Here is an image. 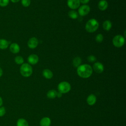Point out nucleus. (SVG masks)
Listing matches in <instances>:
<instances>
[{
  "label": "nucleus",
  "mask_w": 126,
  "mask_h": 126,
  "mask_svg": "<svg viewBox=\"0 0 126 126\" xmlns=\"http://www.w3.org/2000/svg\"><path fill=\"white\" fill-rule=\"evenodd\" d=\"M77 74L81 78H87L90 77L93 73V68L88 64L80 65L77 68Z\"/></svg>",
  "instance_id": "1"
},
{
  "label": "nucleus",
  "mask_w": 126,
  "mask_h": 126,
  "mask_svg": "<svg viewBox=\"0 0 126 126\" xmlns=\"http://www.w3.org/2000/svg\"><path fill=\"white\" fill-rule=\"evenodd\" d=\"M99 23L98 21L94 18L89 20L86 24L85 29L87 32L93 33L95 32L98 28Z\"/></svg>",
  "instance_id": "2"
},
{
  "label": "nucleus",
  "mask_w": 126,
  "mask_h": 126,
  "mask_svg": "<svg viewBox=\"0 0 126 126\" xmlns=\"http://www.w3.org/2000/svg\"><path fill=\"white\" fill-rule=\"evenodd\" d=\"M20 72L23 76L28 77L32 73V68L29 63H23L20 66Z\"/></svg>",
  "instance_id": "3"
},
{
  "label": "nucleus",
  "mask_w": 126,
  "mask_h": 126,
  "mask_svg": "<svg viewBox=\"0 0 126 126\" xmlns=\"http://www.w3.org/2000/svg\"><path fill=\"white\" fill-rule=\"evenodd\" d=\"M113 45L117 48L122 47L125 43V38L123 35L118 34L114 37L112 40Z\"/></svg>",
  "instance_id": "4"
},
{
  "label": "nucleus",
  "mask_w": 126,
  "mask_h": 126,
  "mask_svg": "<svg viewBox=\"0 0 126 126\" xmlns=\"http://www.w3.org/2000/svg\"><path fill=\"white\" fill-rule=\"evenodd\" d=\"M58 90L59 92L62 94H65L69 92L71 90L70 84L66 81H63L60 83L58 86Z\"/></svg>",
  "instance_id": "5"
},
{
  "label": "nucleus",
  "mask_w": 126,
  "mask_h": 126,
  "mask_svg": "<svg viewBox=\"0 0 126 126\" xmlns=\"http://www.w3.org/2000/svg\"><path fill=\"white\" fill-rule=\"evenodd\" d=\"M78 14L81 16H84L88 15L90 12V7L89 5L84 4L80 6L78 9Z\"/></svg>",
  "instance_id": "6"
},
{
  "label": "nucleus",
  "mask_w": 126,
  "mask_h": 126,
  "mask_svg": "<svg viewBox=\"0 0 126 126\" xmlns=\"http://www.w3.org/2000/svg\"><path fill=\"white\" fill-rule=\"evenodd\" d=\"M80 2L79 0H67V6L71 9L74 10L78 8L80 6Z\"/></svg>",
  "instance_id": "7"
},
{
  "label": "nucleus",
  "mask_w": 126,
  "mask_h": 126,
  "mask_svg": "<svg viewBox=\"0 0 126 126\" xmlns=\"http://www.w3.org/2000/svg\"><path fill=\"white\" fill-rule=\"evenodd\" d=\"M38 44V39L35 37H32L29 39L28 41V46L30 49H34L35 48Z\"/></svg>",
  "instance_id": "8"
},
{
  "label": "nucleus",
  "mask_w": 126,
  "mask_h": 126,
  "mask_svg": "<svg viewBox=\"0 0 126 126\" xmlns=\"http://www.w3.org/2000/svg\"><path fill=\"white\" fill-rule=\"evenodd\" d=\"M93 69L95 72L101 73L104 70V66L102 63L97 62L93 64Z\"/></svg>",
  "instance_id": "9"
},
{
  "label": "nucleus",
  "mask_w": 126,
  "mask_h": 126,
  "mask_svg": "<svg viewBox=\"0 0 126 126\" xmlns=\"http://www.w3.org/2000/svg\"><path fill=\"white\" fill-rule=\"evenodd\" d=\"M39 61V58L37 55L31 54L28 57V63L32 65L36 64Z\"/></svg>",
  "instance_id": "10"
},
{
  "label": "nucleus",
  "mask_w": 126,
  "mask_h": 126,
  "mask_svg": "<svg viewBox=\"0 0 126 126\" xmlns=\"http://www.w3.org/2000/svg\"><path fill=\"white\" fill-rule=\"evenodd\" d=\"M9 50L13 54H17L20 50V47L17 43H12L9 46Z\"/></svg>",
  "instance_id": "11"
},
{
  "label": "nucleus",
  "mask_w": 126,
  "mask_h": 126,
  "mask_svg": "<svg viewBox=\"0 0 126 126\" xmlns=\"http://www.w3.org/2000/svg\"><path fill=\"white\" fill-rule=\"evenodd\" d=\"M108 6V3L106 0H100L98 3V7L101 11H105Z\"/></svg>",
  "instance_id": "12"
},
{
  "label": "nucleus",
  "mask_w": 126,
  "mask_h": 126,
  "mask_svg": "<svg viewBox=\"0 0 126 126\" xmlns=\"http://www.w3.org/2000/svg\"><path fill=\"white\" fill-rule=\"evenodd\" d=\"M9 45V42L5 39H0V49L5 50L7 49Z\"/></svg>",
  "instance_id": "13"
},
{
  "label": "nucleus",
  "mask_w": 126,
  "mask_h": 126,
  "mask_svg": "<svg viewBox=\"0 0 126 126\" xmlns=\"http://www.w3.org/2000/svg\"><path fill=\"white\" fill-rule=\"evenodd\" d=\"M96 101V96L94 94H90L87 98V102L90 105H93L95 104Z\"/></svg>",
  "instance_id": "14"
},
{
  "label": "nucleus",
  "mask_w": 126,
  "mask_h": 126,
  "mask_svg": "<svg viewBox=\"0 0 126 126\" xmlns=\"http://www.w3.org/2000/svg\"><path fill=\"white\" fill-rule=\"evenodd\" d=\"M43 76L46 79H50L53 77V74L51 70L49 69H45L42 71Z\"/></svg>",
  "instance_id": "15"
},
{
  "label": "nucleus",
  "mask_w": 126,
  "mask_h": 126,
  "mask_svg": "<svg viewBox=\"0 0 126 126\" xmlns=\"http://www.w3.org/2000/svg\"><path fill=\"white\" fill-rule=\"evenodd\" d=\"M51 120L49 117L43 118L40 122V126H50L51 125Z\"/></svg>",
  "instance_id": "16"
},
{
  "label": "nucleus",
  "mask_w": 126,
  "mask_h": 126,
  "mask_svg": "<svg viewBox=\"0 0 126 126\" xmlns=\"http://www.w3.org/2000/svg\"><path fill=\"white\" fill-rule=\"evenodd\" d=\"M103 28L106 31H109L112 27V23L110 20H107L103 22L102 24Z\"/></svg>",
  "instance_id": "17"
},
{
  "label": "nucleus",
  "mask_w": 126,
  "mask_h": 126,
  "mask_svg": "<svg viewBox=\"0 0 126 126\" xmlns=\"http://www.w3.org/2000/svg\"><path fill=\"white\" fill-rule=\"evenodd\" d=\"M57 92L55 90H49L47 93V96L49 98L54 99L56 97H57Z\"/></svg>",
  "instance_id": "18"
},
{
  "label": "nucleus",
  "mask_w": 126,
  "mask_h": 126,
  "mask_svg": "<svg viewBox=\"0 0 126 126\" xmlns=\"http://www.w3.org/2000/svg\"><path fill=\"white\" fill-rule=\"evenodd\" d=\"M17 126H29L28 122L23 118L19 119L16 123Z\"/></svg>",
  "instance_id": "19"
},
{
  "label": "nucleus",
  "mask_w": 126,
  "mask_h": 126,
  "mask_svg": "<svg viewBox=\"0 0 126 126\" xmlns=\"http://www.w3.org/2000/svg\"><path fill=\"white\" fill-rule=\"evenodd\" d=\"M81 59L79 57H75L72 61V64L74 67H78L80 65H81Z\"/></svg>",
  "instance_id": "20"
},
{
  "label": "nucleus",
  "mask_w": 126,
  "mask_h": 126,
  "mask_svg": "<svg viewBox=\"0 0 126 126\" xmlns=\"http://www.w3.org/2000/svg\"><path fill=\"white\" fill-rule=\"evenodd\" d=\"M69 18L72 19H76L78 17V13L74 10H71L68 13Z\"/></svg>",
  "instance_id": "21"
},
{
  "label": "nucleus",
  "mask_w": 126,
  "mask_h": 126,
  "mask_svg": "<svg viewBox=\"0 0 126 126\" xmlns=\"http://www.w3.org/2000/svg\"><path fill=\"white\" fill-rule=\"evenodd\" d=\"M14 61L17 64H22L24 63V59L21 56H17L14 59Z\"/></svg>",
  "instance_id": "22"
},
{
  "label": "nucleus",
  "mask_w": 126,
  "mask_h": 126,
  "mask_svg": "<svg viewBox=\"0 0 126 126\" xmlns=\"http://www.w3.org/2000/svg\"><path fill=\"white\" fill-rule=\"evenodd\" d=\"M103 40V36L101 33L97 34L95 36V40L98 43L101 42Z\"/></svg>",
  "instance_id": "23"
},
{
  "label": "nucleus",
  "mask_w": 126,
  "mask_h": 126,
  "mask_svg": "<svg viewBox=\"0 0 126 126\" xmlns=\"http://www.w3.org/2000/svg\"><path fill=\"white\" fill-rule=\"evenodd\" d=\"M9 0H0V6L4 7L8 5Z\"/></svg>",
  "instance_id": "24"
},
{
  "label": "nucleus",
  "mask_w": 126,
  "mask_h": 126,
  "mask_svg": "<svg viewBox=\"0 0 126 126\" xmlns=\"http://www.w3.org/2000/svg\"><path fill=\"white\" fill-rule=\"evenodd\" d=\"M21 3L24 7H28L31 4V0H21Z\"/></svg>",
  "instance_id": "25"
},
{
  "label": "nucleus",
  "mask_w": 126,
  "mask_h": 126,
  "mask_svg": "<svg viewBox=\"0 0 126 126\" xmlns=\"http://www.w3.org/2000/svg\"><path fill=\"white\" fill-rule=\"evenodd\" d=\"M87 60L90 63H93V62H95L96 61V57L94 56L90 55L88 57Z\"/></svg>",
  "instance_id": "26"
},
{
  "label": "nucleus",
  "mask_w": 126,
  "mask_h": 126,
  "mask_svg": "<svg viewBox=\"0 0 126 126\" xmlns=\"http://www.w3.org/2000/svg\"><path fill=\"white\" fill-rule=\"evenodd\" d=\"M6 113V109L4 107L0 106V117L3 116Z\"/></svg>",
  "instance_id": "27"
},
{
  "label": "nucleus",
  "mask_w": 126,
  "mask_h": 126,
  "mask_svg": "<svg viewBox=\"0 0 126 126\" xmlns=\"http://www.w3.org/2000/svg\"><path fill=\"white\" fill-rule=\"evenodd\" d=\"M80 3H83V4H87V3H88L90 1V0H79Z\"/></svg>",
  "instance_id": "28"
},
{
  "label": "nucleus",
  "mask_w": 126,
  "mask_h": 126,
  "mask_svg": "<svg viewBox=\"0 0 126 126\" xmlns=\"http://www.w3.org/2000/svg\"><path fill=\"white\" fill-rule=\"evenodd\" d=\"M63 94L62 93H60V92H57V97H59V98H60V97H61L62 96V95H63V94Z\"/></svg>",
  "instance_id": "29"
},
{
  "label": "nucleus",
  "mask_w": 126,
  "mask_h": 126,
  "mask_svg": "<svg viewBox=\"0 0 126 126\" xmlns=\"http://www.w3.org/2000/svg\"><path fill=\"white\" fill-rule=\"evenodd\" d=\"M2 74H3V71H2V68L0 67V77H1Z\"/></svg>",
  "instance_id": "30"
},
{
  "label": "nucleus",
  "mask_w": 126,
  "mask_h": 126,
  "mask_svg": "<svg viewBox=\"0 0 126 126\" xmlns=\"http://www.w3.org/2000/svg\"><path fill=\"white\" fill-rule=\"evenodd\" d=\"M13 3H16V2H19L20 0H10Z\"/></svg>",
  "instance_id": "31"
},
{
  "label": "nucleus",
  "mask_w": 126,
  "mask_h": 126,
  "mask_svg": "<svg viewBox=\"0 0 126 126\" xmlns=\"http://www.w3.org/2000/svg\"><path fill=\"white\" fill-rule=\"evenodd\" d=\"M3 104V101H2V98L0 96V107L1 106V105Z\"/></svg>",
  "instance_id": "32"
}]
</instances>
